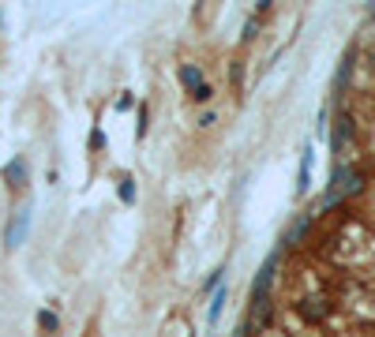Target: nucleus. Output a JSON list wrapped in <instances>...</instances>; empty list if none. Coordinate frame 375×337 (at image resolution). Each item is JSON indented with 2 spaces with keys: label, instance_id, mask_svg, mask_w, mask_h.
Instances as JSON below:
<instances>
[{
  "label": "nucleus",
  "instance_id": "nucleus-1",
  "mask_svg": "<svg viewBox=\"0 0 375 337\" xmlns=\"http://www.w3.org/2000/svg\"><path fill=\"white\" fill-rule=\"evenodd\" d=\"M180 79H184V86H188V94L195 98V102H207L210 94H214V90L207 86V79H203V71L199 68H191V64H184V68H180Z\"/></svg>",
  "mask_w": 375,
  "mask_h": 337
},
{
  "label": "nucleus",
  "instance_id": "nucleus-2",
  "mask_svg": "<svg viewBox=\"0 0 375 337\" xmlns=\"http://www.w3.org/2000/svg\"><path fill=\"white\" fill-rule=\"evenodd\" d=\"M26 225H30V214H19V221H12V229H8V244H19L23 236H26Z\"/></svg>",
  "mask_w": 375,
  "mask_h": 337
},
{
  "label": "nucleus",
  "instance_id": "nucleus-3",
  "mask_svg": "<svg viewBox=\"0 0 375 337\" xmlns=\"http://www.w3.org/2000/svg\"><path fill=\"white\" fill-rule=\"evenodd\" d=\"M38 326H42L45 334H53V330H57V315H53V311H38Z\"/></svg>",
  "mask_w": 375,
  "mask_h": 337
},
{
  "label": "nucleus",
  "instance_id": "nucleus-4",
  "mask_svg": "<svg viewBox=\"0 0 375 337\" xmlns=\"http://www.w3.org/2000/svg\"><path fill=\"white\" fill-rule=\"evenodd\" d=\"M222 304H225V293L218 289V293H214V304H210V322H218V315H222Z\"/></svg>",
  "mask_w": 375,
  "mask_h": 337
},
{
  "label": "nucleus",
  "instance_id": "nucleus-5",
  "mask_svg": "<svg viewBox=\"0 0 375 337\" xmlns=\"http://www.w3.org/2000/svg\"><path fill=\"white\" fill-rule=\"evenodd\" d=\"M23 172H26V165L15 161V165H8V180H23Z\"/></svg>",
  "mask_w": 375,
  "mask_h": 337
},
{
  "label": "nucleus",
  "instance_id": "nucleus-6",
  "mask_svg": "<svg viewBox=\"0 0 375 337\" xmlns=\"http://www.w3.org/2000/svg\"><path fill=\"white\" fill-rule=\"evenodd\" d=\"M121 199H124V203H132V199H135L132 195V180H128V176L121 180Z\"/></svg>",
  "mask_w": 375,
  "mask_h": 337
}]
</instances>
